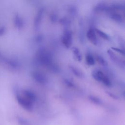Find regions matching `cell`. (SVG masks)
<instances>
[{
	"label": "cell",
	"mask_w": 125,
	"mask_h": 125,
	"mask_svg": "<svg viewBox=\"0 0 125 125\" xmlns=\"http://www.w3.org/2000/svg\"><path fill=\"white\" fill-rule=\"evenodd\" d=\"M18 122L20 125H29L28 122L22 118H19L18 119Z\"/></svg>",
	"instance_id": "1"
}]
</instances>
